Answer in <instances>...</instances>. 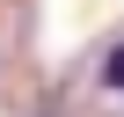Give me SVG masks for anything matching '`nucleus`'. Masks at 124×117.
Segmentation results:
<instances>
[{
	"label": "nucleus",
	"instance_id": "f257e3e1",
	"mask_svg": "<svg viewBox=\"0 0 124 117\" xmlns=\"http://www.w3.org/2000/svg\"><path fill=\"white\" fill-rule=\"evenodd\" d=\"M95 81H102L109 95H124V37H117V44L102 51V66H95Z\"/></svg>",
	"mask_w": 124,
	"mask_h": 117
}]
</instances>
